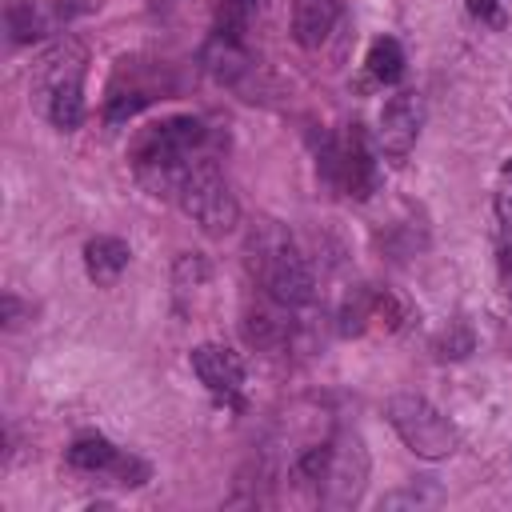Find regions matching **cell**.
<instances>
[{
	"mask_svg": "<svg viewBox=\"0 0 512 512\" xmlns=\"http://www.w3.org/2000/svg\"><path fill=\"white\" fill-rule=\"evenodd\" d=\"M248 264L260 280V288L268 292L272 304L280 308H304L316 296V276L312 264L300 256L292 232L276 220H264L252 228L248 236Z\"/></svg>",
	"mask_w": 512,
	"mask_h": 512,
	"instance_id": "1",
	"label": "cell"
},
{
	"mask_svg": "<svg viewBox=\"0 0 512 512\" xmlns=\"http://www.w3.org/2000/svg\"><path fill=\"white\" fill-rule=\"evenodd\" d=\"M208 140L204 120L196 116H164L156 124H148L136 144H132V168L144 184H152L156 192L172 196V184L180 176V168L188 160H196L200 144Z\"/></svg>",
	"mask_w": 512,
	"mask_h": 512,
	"instance_id": "2",
	"label": "cell"
},
{
	"mask_svg": "<svg viewBox=\"0 0 512 512\" xmlns=\"http://www.w3.org/2000/svg\"><path fill=\"white\" fill-rule=\"evenodd\" d=\"M172 196L184 208V216H192L208 236H224L240 224V204H236L220 164L208 160V156H196L180 168V176L172 184Z\"/></svg>",
	"mask_w": 512,
	"mask_h": 512,
	"instance_id": "3",
	"label": "cell"
},
{
	"mask_svg": "<svg viewBox=\"0 0 512 512\" xmlns=\"http://www.w3.org/2000/svg\"><path fill=\"white\" fill-rule=\"evenodd\" d=\"M388 424H392L396 436H400L416 456H424V460H444V456H452L456 444H460L456 424H452L432 400H424V396H416V392H400V396L388 400Z\"/></svg>",
	"mask_w": 512,
	"mask_h": 512,
	"instance_id": "4",
	"label": "cell"
},
{
	"mask_svg": "<svg viewBox=\"0 0 512 512\" xmlns=\"http://www.w3.org/2000/svg\"><path fill=\"white\" fill-rule=\"evenodd\" d=\"M316 168L336 192H344L352 200H368L376 192V160H372V148H368V140L356 124L344 136L324 140Z\"/></svg>",
	"mask_w": 512,
	"mask_h": 512,
	"instance_id": "5",
	"label": "cell"
},
{
	"mask_svg": "<svg viewBox=\"0 0 512 512\" xmlns=\"http://www.w3.org/2000/svg\"><path fill=\"white\" fill-rule=\"evenodd\" d=\"M364 484H368V448H364L360 432L340 428L332 436L328 468H324V480H320L316 500L328 504V508H352V504H360Z\"/></svg>",
	"mask_w": 512,
	"mask_h": 512,
	"instance_id": "6",
	"label": "cell"
},
{
	"mask_svg": "<svg viewBox=\"0 0 512 512\" xmlns=\"http://www.w3.org/2000/svg\"><path fill=\"white\" fill-rule=\"evenodd\" d=\"M420 120H424V104L416 92L388 96V104L380 108V128H376L380 152H388L392 160H404L420 136Z\"/></svg>",
	"mask_w": 512,
	"mask_h": 512,
	"instance_id": "7",
	"label": "cell"
},
{
	"mask_svg": "<svg viewBox=\"0 0 512 512\" xmlns=\"http://www.w3.org/2000/svg\"><path fill=\"white\" fill-rule=\"evenodd\" d=\"M192 372L220 400H240V392H244V360L228 344H196L192 348Z\"/></svg>",
	"mask_w": 512,
	"mask_h": 512,
	"instance_id": "8",
	"label": "cell"
},
{
	"mask_svg": "<svg viewBox=\"0 0 512 512\" xmlns=\"http://www.w3.org/2000/svg\"><path fill=\"white\" fill-rule=\"evenodd\" d=\"M84 60H88V56H84V48H80L72 36L56 40L52 48H44L40 60H36V68H32V92H36V100L48 104V96H52L56 88L84 80Z\"/></svg>",
	"mask_w": 512,
	"mask_h": 512,
	"instance_id": "9",
	"label": "cell"
},
{
	"mask_svg": "<svg viewBox=\"0 0 512 512\" xmlns=\"http://www.w3.org/2000/svg\"><path fill=\"white\" fill-rule=\"evenodd\" d=\"M340 4L336 0H296L292 8V36L304 48H320L328 40V32L336 28Z\"/></svg>",
	"mask_w": 512,
	"mask_h": 512,
	"instance_id": "10",
	"label": "cell"
},
{
	"mask_svg": "<svg viewBox=\"0 0 512 512\" xmlns=\"http://www.w3.org/2000/svg\"><path fill=\"white\" fill-rule=\"evenodd\" d=\"M128 260H132V252L120 236H92L84 244V272L96 284H116L120 272L128 268Z\"/></svg>",
	"mask_w": 512,
	"mask_h": 512,
	"instance_id": "11",
	"label": "cell"
},
{
	"mask_svg": "<svg viewBox=\"0 0 512 512\" xmlns=\"http://www.w3.org/2000/svg\"><path fill=\"white\" fill-rule=\"evenodd\" d=\"M116 460H120V448L108 436L88 432V436H76L68 444V464L80 468V472H112Z\"/></svg>",
	"mask_w": 512,
	"mask_h": 512,
	"instance_id": "12",
	"label": "cell"
},
{
	"mask_svg": "<svg viewBox=\"0 0 512 512\" xmlns=\"http://www.w3.org/2000/svg\"><path fill=\"white\" fill-rule=\"evenodd\" d=\"M376 300H380V288H368V284L352 288L340 304V316H336L340 336H360L368 328V320H376Z\"/></svg>",
	"mask_w": 512,
	"mask_h": 512,
	"instance_id": "13",
	"label": "cell"
},
{
	"mask_svg": "<svg viewBox=\"0 0 512 512\" xmlns=\"http://www.w3.org/2000/svg\"><path fill=\"white\" fill-rule=\"evenodd\" d=\"M204 64H208V72H212L216 80H236V76L244 72L248 56H244L240 40L212 32V40H208V48H204Z\"/></svg>",
	"mask_w": 512,
	"mask_h": 512,
	"instance_id": "14",
	"label": "cell"
},
{
	"mask_svg": "<svg viewBox=\"0 0 512 512\" xmlns=\"http://www.w3.org/2000/svg\"><path fill=\"white\" fill-rule=\"evenodd\" d=\"M364 64H368V76H372V80H380V84H396V80L404 76V48H400V40H392V36H376V40L368 44Z\"/></svg>",
	"mask_w": 512,
	"mask_h": 512,
	"instance_id": "15",
	"label": "cell"
},
{
	"mask_svg": "<svg viewBox=\"0 0 512 512\" xmlns=\"http://www.w3.org/2000/svg\"><path fill=\"white\" fill-rule=\"evenodd\" d=\"M44 112H48V120H52L60 132H72V128H80V124H84V80L56 88V92L48 96Z\"/></svg>",
	"mask_w": 512,
	"mask_h": 512,
	"instance_id": "16",
	"label": "cell"
},
{
	"mask_svg": "<svg viewBox=\"0 0 512 512\" xmlns=\"http://www.w3.org/2000/svg\"><path fill=\"white\" fill-rule=\"evenodd\" d=\"M8 32H12L16 44H32V40L44 32V16H40V8H36L32 0H16V4H8Z\"/></svg>",
	"mask_w": 512,
	"mask_h": 512,
	"instance_id": "17",
	"label": "cell"
},
{
	"mask_svg": "<svg viewBox=\"0 0 512 512\" xmlns=\"http://www.w3.org/2000/svg\"><path fill=\"white\" fill-rule=\"evenodd\" d=\"M244 336H248L252 344H260V348H276V344L288 340V324H284L280 316H272V312H256V316H248Z\"/></svg>",
	"mask_w": 512,
	"mask_h": 512,
	"instance_id": "18",
	"label": "cell"
},
{
	"mask_svg": "<svg viewBox=\"0 0 512 512\" xmlns=\"http://www.w3.org/2000/svg\"><path fill=\"white\" fill-rule=\"evenodd\" d=\"M148 104H152V96H148V92H120V96H112V100H108L104 120H108V124H120V120L136 116L140 108H148Z\"/></svg>",
	"mask_w": 512,
	"mask_h": 512,
	"instance_id": "19",
	"label": "cell"
},
{
	"mask_svg": "<svg viewBox=\"0 0 512 512\" xmlns=\"http://www.w3.org/2000/svg\"><path fill=\"white\" fill-rule=\"evenodd\" d=\"M496 212L512 228V160L500 168V180H496Z\"/></svg>",
	"mask_w": 512,
	"mask_h": 512,
	"instance_id": "20",
	"label": "cell"
},
{
	"mask_svg": "<svg viewBox=\"0 0 512 512\" xmlns=\"http://www.w3.org/2000/svg\"><path fill=\"white\" fill-rule=\"evenodd\" d=\"M400 504H440V492L428 488V492H416V488H404V492H392L380 500V508H400Z\"/></svg>",
	"mask_w": 512,
	"mask_h": 512,
	"instance_id": "21",
	"label": "cell"
},
{
	"mask_svg": "<svg viewBox=\"0 0 512 512\" xmlns=\"http://www.w3.org/2000/svg\"><path fill=\"white\" fill-rule=\"evenodd\" d=\"M468 12L476 20H496L500 16V0H468Z\"/></svg>",
	"mask_w": 512,
	"mask_h": 512,
	"instance_id": "22",
	"label": "cell"
},
{
	"mask_svg": "<svg viewBox=\"0 0 512 512\" xmlns=\"http://www.w3.org/2000/svg\"><path fill=\"white\" fill-rule=\"evenodd\" d=\"M16 316H20V300H16L12 292H4V328H12Z\"/></svg>",
	"mask_w": 512,
	"mask_h": 512,
	"instance_id": "23",
	"label": "cell"
},
{
	"mask_svg": "<svg viewBox=\"0 0 512 512\" xmlns=\"http://www.w3.org/2000/svg\"><path fill=\"white\" fill-rule=\"evenodd\" d=\"M504 284H508V300H512V252L504 256Z\"/></svg>",
	"mask_w": 512,
	"mask_h": 512,
	"instance_id": "24",
	"label": "cell"
}]
</instances>
